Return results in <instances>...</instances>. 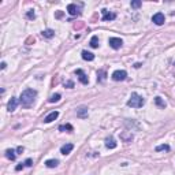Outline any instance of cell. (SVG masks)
I'll use <instances>...</instances> for the list:
<instances>
[{
	"label": "cell",
	"instance_id": "cell-20",
	"mask_svg": "<svg viewBox=\"0 0 175 175\" xmlns=\"http://www.w3.org/2000/svg\"><path fill=\"white\" fill-rule=\"evenodd\" d=\"M59 130L60 131H73L74 130V127H73L70 123H67V125H62V126H59Z\"/></svg>",
	"mask_w": 175,
	"mask_h": 175
},
{
	"label": "cell",
	"instance_id": "cell-6",
	"mask_svg": "<svg viewBox=\"0 0 175 175\" xmlns=\"http://www.w3.org/2000/svg\"><path fill=\"white\" fill-rule=\"evenodd\" d=\"M75 74L78 75V80H80V82L82 83V85H88V83H89V80H88L86 74L83 73V70L78 68V70H75Z\"/></svg>",
	"mask_w": 175,
	"mask_h": 175
},
{
	"label": "cell",
	"instance_id": "cell-15",
	"mask_svg": "<svg viewBox=\"0 0 175 175\" xmlns=\"http://www.w3.org/2000/svg\"><path fill=\"white\" fill-rule=\"evenodd\" d=\"M82 59L86 60V62H92L95 59V55L92 52H88V51H82Z\"/></svg>",
	"mask_w": 175,
	"mask_h": 175
},
{
	"label": "cell",
	"instance_id": "cell-31",
	"mask_svg": "<svg viewBox=\"0 0 175 175\" xmlns=\"http://www.w3.org/2000/svg\"><path fill=\"white\" fill-rule=\"evenodd\" d=\"M56 18H62V11H58L56 12Z\"/></svg>",
	"mask_w": 175,
	"mask_h": 175
},
{
	"label": "cell",
	"instance_id": "cell-25",
	"mask_svg": "<svg viewBox=\"0 0 175 175\" xmlns=\"http://www.w3.org/2000/svg\"><path fill=\"white\" fill-rule=\"evenodd\" d=\"M130 4H131V7H133V8H139V7L142 6V3H141L139 0H133Z\"/></svg>",
	"mask_w": 175,
	"mask_h": 175
},
{
	"label": "cell",
	"instance_id": "cell-24",
	"mask_svg": "<svg viewBox=\"0 0 175 175\" xmlns=\"http://www.w3.org/2000/svg\"><path fill=\"white\" fill-rule=\"evenodd\" d=\"M122 138H123V139H125V141H126V142H130V141H131V139H133V134H131V131H130V133H129V134H126V133H123V134H122Z\"/></svg>",
	"mask_w": 175,
	"mask_h": 175
},
{
	"label": "cell",
	"instance_id": "cell-5",
	"mask_svg": "<svg viewBox=\"0 0 175 175\" xmlns=\"http://www.w3.org/2000/svg\"><path fill=\"white\" fill-rule=\"evenodd\" d=\"M108 44H110V47L112 48V49H119V48L123 45V41H122V39H119V37H111V39L108 40Z\"/></svg>",
	"mask_w": 175,
	"mask_h": 175
},
{
	"label": "cell",
	"instance_id": "cell-3",
	"mask_svg": "<svg viewBox=\"0 0 175 175\" xmlns=\"http://www.w3.org/2000/svg\"><path fill=\"white\" fill-rule=\"evenodd\" d=\"M152 22H153L155 25H157V26H161V25H164V22H166V17H164L163 12H156V14L152 17Z\"/></svg>",
	"mask_w": 175,
	"mask_h": 175
},
{
	"label": "cell",
	"instance_id": "cell-27",
	"mask_svg": "<svg viewBox=\"0 0 175 175\" xmlns=\"http://www.w3.org/2000/svg\"><path fill=\"white\" fill-rule=\"evenodd\" d=\"M64 86L71 89V88H74V82H73V81H67V82H64Z\"/></svg>",
	"mask_w": 175,
	"mask_h": 175
},
{
	"label": "cell",
	"instance_id": "cell-8",
	"mask_svg": "<svg viewBox=\"0 0 175 175\" xmlns=\"http://www.w3.org/2000/svg\"><path fill=\"white\" fill-rule=\"evenodd\" d=\"M67 11L70 15H73V17H75V15H80L81 11H80V7L77 6V4L71 3V4H68L67 6Z\"/></svg>",
	"mask_w": 175,
	"mask_h": 175
},
{
	"label": "cell",
	"instance_id": "cell-16",
	"mask_svg": "<svg viewBox=\"0 0 175 175\" xmlns=\"http://www.w3.org/2000/svg\"><path fill=\"white\" fill-rule=\"evenodd\" d=\"M41 36L44 37V39H52V37H55V30H52V29H47V30H42Z\"/></svg>",
	"mask_w": 175,
	"mask_h": 175
},
{
	"label": "cell",
	"instance_id": "cell-22",
	"mask_svg": "<svg viewBox=\"0 0 175 175\" xmlns=\"http://www.w3.org/2000/svg\"><path fill=\"white\" fill-rule=\"evenodd\" d=\"M60 93H55V95H52L51 96V98H49V103H58V101L60 100Z\"/></svg>",
	"mask_w": 175,
	"mask_h": 175
},
{
	"label": "cell",
	"instance_id": "cell-7",
	"mask_svg": "<svg viewBox=\"0 0 175 175\" xmlns=\"http://www.w3.org/2000/svg\"><path fill=\"white\" fill-rule=\"evenodd\" d=\"M101 12H103V21H114V19L116 18L115 12H110L108 10H105V8L101 10Z\"/></svg>",
	"mask_w": 175,
	"mask_h": 175
},
{
	"label": "cell",
	"instance_id": "cell-23",
	"mask_svg": "<svg viewBox=\"0 0 175 175\" xmlns=\"http://www.w3.org/2000/svg\"><path fill=\"white\" fill-rule=\"evenodd\" d=\"M170 145H167V144H163V145H159V146H156V152H161V151H167L168 152L170 151Z\"/></svg>",
	"mask_w": 175,
	"mask_h": 175
},
{
	"label": "cell",
	"instance_id": "cell-2",
	"mask_svg": "<svg viewBox=\"0 0 175 175\" xmlns=\"http://www.w3.org/2000/svg\"><path fill=\"white\" fill-rule=\"evenodd\" d=\"M144 104H145V98L136 92L131 93L130 98L127 100V105L131 108H141V107H144Z\"/></svg>",
	"mask_w": 175,
	"mask_h": 175
},
{
	"label": "cell",
	"instance_id": "cell-19",
	"mask_svg": "<svg viewBox=\"0 0 175 175\" xmlns=\"http://www.w3.org/2000/svg\"><path fill=\"white\" fill-rule=\"evenodd\" d=\"M98 42H100V41H98V37L93 36L92 39H90V47H92V48H98V45H100Z\"/></svg>",
	"mask_w": 175,
	"mask_h": 175
},
{
	"label": "cell",
	"instance_id": "cell-21",
	"mask_svg": "<svg viewBox=\"0 0 175 175\" xmlns=\"http://www.w3.org/2000/svg\"><path fill=\"white\" fill-rule=\"evenodd\" d=\"M105 80V71L104 70H98L97 71V81L98 82H103Z\"/></svg>",
	"mask_w": 175,
	"mask_h": 175
},
{
	"label": "cell",
	"instance_id": "cell-13",
	"mask_svg": "<svg viewBox=\"0 0 175 175\" xmlns=\"http://www.w3.org/2000/svg\"><path fill=\"white\" fill-rule=\"evenodd\" d=\"M77 116L81 119L88 118V107H81L77 110Z\"/></svg>",
	"mask_w": 175,
	"mask_h": 175
},
{
	"label": "cell",
	"instance_id": "cell-10",
	"mask_svg": "<svg viewBox=\"0 0 175 175\" xmlns=\"http://www.w3.org/2000/svg\"><path fill=\"white\" fill-rule=\"evenodd\" d=\"M58 116H59V112H58V111H52V112H49L44 118V123H51V122H54L55 119H58Z\"/></svg>",
	"mask_w": 175,
	"mask_h": 175
},
{
	"label": "cell",
	"instance_id": "cell-17",
	"mask_svg": "<svg viewBox=\"0 0 175 175\" xmlns=\"http://www.w3.org/2000/svg\"><path fill=\"white\" fill-rule=\"evenodd\" d=\"M155 104H156L159 108H163V110L166 108V101H164L160 96H156V97H155Z\"/></svg>",
	"mask_w": 175,
	"mask_h": 175
},
{
	"label": "cell",
	"instance_id": "cell-30",
	"mask_svg": "<svg viewBox=\"0 0 175 175\" xmlns=\"http://www.w3.org/2000/svg\"><path fill=\"white\" fill-rule=\"evenodd\" d=\"M17 152H18V153H22V152H23V146H18V148H17Z\"/></svg>",
	"mask_w": 175,
	"mask_h": 175
},
{
	"label": "cell",
	"instance_id": "cell-32",
	"mask_svg": "<svg viewBox=\"0 0 175 175\" xmlns=\"http://www.w3.org/2000/svg\"><path fill=\"white\" fill-rule=\"evenodd\" d=\"M6 62H2V70H4V68H6Z\"/></svg>",
	"mask_w": 175,
	"mask_h": 175
},
{
	"label": "cell",
	"instance_id": "cell-12",
	"mask_svg": "<svg viewBox=\"0 0 175 175\" xmlns=\"http://www.w3.org/2000/svg\"><path fill=\"white\" fill-rule=\"evenodd\" d=\"M73 149H74V145H73V144H66V145H63L62 148H60V153L66 156V155L71 153Z\"/></svg>",
	"mask_w": 175,
	"mask_h": 175
},
{
	"label": "cell",
	"instance_id": "cell-11",
	"mask_svg": "<svg viewBox=\"0 0 175 175\" xmlns=\"http://www.w3.org/2000/svg\"><path fill=\"white\" fill-rule=\"evenodd\" d=\"M116 141H115V138H114L112 136H110V137H107L105 138V146H107L108 149H115L116 148Z\"/></svg>",
	"mask_w": 175,
	"mask_h": 175
},
{
	"label": "cell",
	"instance_id": "cell-29",
	"mask_svg": "<svg viewBox=\"0 0 175 175\" xmlns=\"http://www.w3.org/2000/svg\"><path fill=\"white\" fill-rule=\"evenodd\" d=\"M32 164H33L32 159H26V160H25V166L26 167H32Z\"/></svg>",
	"mask_w": 175,
	"mask_h": 175
},
{
	"label": "cell",
	"instance_id": "cell-26",
	"mask_svg": "<svg viewBox=\"0 0 175 175\" xmlns=\"http://www.w3.org/2000/svg\"><path fill=\"white\" fill-rule=\"evenodd\" d=\"M26 17L29 19H34V18H36V14H34V11H33V10H29V11H27V14H26Z\"/></svg>",
	"mask_w": 175,
	"mask_h": 175
},
{
	"label": "cell",
	"instance_id": "cell-4",
	"mask_svg": "<svg viewBox=\"0 0 175 175\" xmlns=\"http://www.w3.org/2000/svg\"><path fill=\"white\" fill-rule=\"evenodd\" d=\"M126 77H127V73L125 70H116V71L112 73V80L119 82V81H125Z\"/></svg>",
	"mask_w": 175,
	"mask_h": 175
},
{
	"label": "cell",
	"instance_id": "cell-9",
	"mask_svg": "<svg viewBox=\"0 0 175 175\" xmlns=\"http://www.w3.org/2000/svg\"><path fill=\"white\" fill-rule=\"evenodd\" d=\"M17 105H18L17 97H11L8 101V104H7V111H8V112H14V111L17 110Z\"/></svg>",
	"mask_w": 175,
	"mask_h": 175
},
{
	"label": "cell",
	"instance_id": "cell-28",
	"mask_svg": "<svg viewBox=\"0 0 175 175\" xmlns=\"http://www.w3.org/2000/svg\"><path fill=\"white\" fill-rule=\"evenodd\" d=\"M23 167H26V166H25V163H19L18 166L15 167V170H17V171H21V170H23Z\"/></svg>",
	"mask_w": 175,
	"mask_h": 175
},
{
	"label": "cell",
	"instance_id": "cell-1",
	"mask_svg": "<svg viewBox=\"0 0 175 175\" xmlns=\"http://www.w3.org/2000/svg\"><path fill=\"white\" fill-rule=\"evenodd\" d=\"M36 97H37V92L34 89H32V88H29V89H25L21 93V96H19V103H21L22 107L29 108L34 104Z\"/></svg>",
	"mask_w": 175,
	"mask_h": 175
},
{
	"label": "cell",
	"instance_id": "cell-14",
	"mask_svg": "<svg viewBox=\"0 0 175 175\" xmlns=\"http://www.w3.org/2000/svg\"><path fill=\"white\" fill-rule=\"evenodd\" d=\"M45 166H47L48 168H55V167L59 166V160H58V159H49V160L45 161Z\"/></svg>",
	"mask_w": 175,
	"mask_h": 175
},
{
	"label": "cell",
	"instance_id": "cell-18",
	"mask_svg": "<svg viewBox=\"0 0 175 175\" xmlns=\"http://www.w3.org/2000/svg\"><path fill=\"white\" fill-rule=\"evenodd\" d=\"M6 157L8 159V160L14 161L15 157H17V153H15L14 149H7V151H6Z\"/></svg>",
	"mask_w": 175,
	"mask_h": 175
}]
</instances>
